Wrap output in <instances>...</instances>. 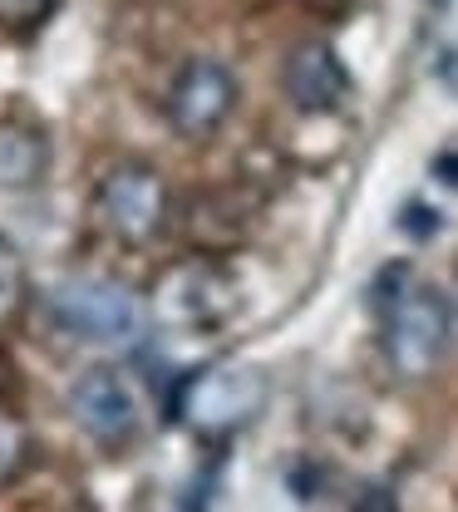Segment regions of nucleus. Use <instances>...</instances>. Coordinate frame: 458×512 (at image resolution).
Here are the masks:
<instances>
[{"mask_svg":"<svg viewBox=\"0 0 458 512\" xmlns=\"http://www.w3.org/2000/svg\"><path fill=\"white\" fill-rule=\"evenodd\" d=\"M375 316H380V350L399 380H429L449 350L454 316L444 291L424 286L409 266H394L375 286Z\"/></svg>","mask_w":458,"mask_h":512,"instance_id":"obj_1","label":"nucleus"},{"mask_svg":"<svg viewBox=\"0 0 458 512\" xmlns=\"http://www.w3.org/2000/svg\"><path fill=\"white\" fill-rule=\"evenodd\" d=\"M271 384L257 365H237V360H217L202 365L173 394V419L202 439V444H222L242 429H252L266 409Z\"/></svg>","mask_w":458,"mask_h":512,"instance_id":"obj_2","label":"nucleus"},{"mask_svg":"<svg viewBox=\"0 0 458 512\" xmlns=\"http://www.w3.org/2000/svg\"><path fill=\"white\" fill-rule=\"evenodd\" d=\"M237 316V281L217 256H183L153 276L148 320L173 335H207Z\"/></svg>","mask_w":458,"mask_h":512,"instance_id":"obj_3","label":"nucleus"},{"mask_svg":"<svg viewBox=\"0 0 458 512\" xmlns=\"http://www.w3.org/2000/svg\"><path fill=\"white\" fill-rule=\"evenodd\" d=\"M50 316L79 345L133 350L148 330V306L114 276H69L50 291Z\"/></svg>","mask_w":458,"mask_h":512,"instance_id":"obj_4","label":"nucleus"},{"mask_svg":"<svg viewBox=\"0 0 458 512\" xmlns=\"http://www.w3.org/2000/svg\"><path fill=\"white\" fill-rule=\"evenodd\" d=\"M168 212H173V197L168 183L153 163H138L124 158L114 163L99 188H94V217L109 237H119L124 247H148L163 227H168Z\"/></svg>","mask_w":458,"mask_h":512,"instance_id":"obj_5","label":"nucleus"},{"mask_svg":"<svg viewBox=\"0 0 458 512\" xmlns=\"http://www.w3.org/2000/svg\"><path fill=\"white\" fill-rule=\"evenodd\" d=\"M69 414L104 448H129L148 424V404H143L138 380L129 370H114V365H94L69 384Z\"/></svg>","mask_w":458,"mask_h":512,"instance_id":"obj_6","label":"nucleus"},{"mask_svg":"<svg viewBox=\"0 0 458 512\" xmlns=\"http://www.w3.org/2000/svg\"><path fill=\"white\" fill-rule=\"evenodd\" d=\"M168 124L183 138H212L237 109V79L222 60H188L168 84Z\"/></svg>","mask_w":458,"mask_h":512,"instance_id":"obj_7","label":"nucleus"},{"mask_svg":"<svg viewBox=\"0 0 458 512\" xmlns=\"http://www.w3.org/2000/svg\"><path fill=\"white\" fill-rule=\"evenodd\" d=\"M281 89L301 114H335L350 94V74L326 40H301L281 64Z\"/></svg>","mask_w":458,"mask_h":512,"instance_id":"obj_8","label":"nucleus"},{"mask_svg":"<svg viewBox=\"0 0 458 512\" xmlns=\"http://www.w3.org/2000/svg\"><path fill=\"white\" fill-rule=\"evenodd\" d=\"M257 222V202L237 188H217L193 197L188 207V242L202 256H222L227 247H237Z\"/></svg>","mask_w":458,"mask_h":512,"instance_id":"obj_9","label":"nucleus"},{"mask_svg":"<svg viewBox=\"0 0 458 512\" xmlns=\"http://www.w3.org/2000/svg\"><path fill=\"white\" fill-rule=\"evenodd\" d=\"M50 168V143L45 133L20 119H0V188L25 192L35 188Z\"/></svg>","mask_w":458,"mask_h":512,"instance_id":"obj_10","label":"nucleus"},{"mask_svg":"<svg viewBox=\"0 0 458 512\" xmlns=\"http://www.w3.org/2000/svg\"><path fill=\"white\" fill-rule=\"evenodd\" d=\"M30 453H35L30 429H25L15 414H5V409H0V488H10V483L30 468Z\"/></svg>","mask_w":458,"mask_h":512,"instance_id":"obj_11","label":"nucleus"},{"mask_svg":"<svg viewBox=\"0 0 458 512\" xmlns=\"http://www.w3.org/2000/svg\"><path fill=\"white\" fill-rule=\"evenodd\" d=\"M25 296H30L25 261H20V252L0 237V325H10V320L25 311Z\"/></svg>","mask_w":458,"mask_h":512,"instance_id":"obj_12","label":"nucleus"},{"mask_svg":"<svg viewBox=\"0 0 458 512\" xmlns=\"http://www.w3.org/2000/svg\"><path fill=\"white\" fill-rule=\"evenodd\" d=\"M55 10H60V0H0V30H10V35H35Z\"/></svg>","mask_w":458,"mask_h":512,"instance_id":"obj_13","label":"nucleus"},{"mask_svg":"<svg viewBox=\"0 0 458 512\" xmlns=\"http://www.w3.org/2000/svg\"><path fill=\"white\" fill-rule=\"evenodd\" d=\"M399 227L414 232V237H429V232H439V212H429L424 202H409L404 217H399Z\"/></svg>","mask_w":458,"mask_h":512,"instance_id":"obj_14","label":"nucleus"},{"mask_svg":"<svg viewBox=\"0 0 458 512\" xmlns=\"http://www.w3.org/2000/svg\"><path fill=\"white\" fill-rule=\"evenodd\" d=\"M444 301H449V316L458 325V271H454V281H449V291H444Z\"/></svg>","mask_w":458,"mask_h":512,"instance_id":"obj_15","label":"nucleus"},{"mask_svg":"<svg viewBox=\"0 0 458 512\" xmlns=\"http://www.w3.org/2000/svg\"><path fill=\"white\" fill-rule=\"evenodd\" d=\"M296 5H306V10H340L345 0H296Z\"/></svg>","mask_w":458,"mask_h":512,"instance_id":"obj_16","label":"nucleus"},{"mask_svg":"<svg viewBox=\"0 0 458 512\" xmlns=\"http://www.w3.org/2000/svg\"><path fill=\"white\" fill-rule=\"evenodd\" d=\"M5 380H10V365H5V350H0V389H5Z\"/></svg>","mask_w":458,"mask_h":512,"instance_id":"obj_17","label":"nucleus"},{"mask_svg":"<svg viewBox=\"0 0 458 512\" xmlns=\"http://www.w3.org/2000/svg\"><path fill=\"white\" fill-rule=\"evenodd\" d=\"M84 512H89V508H84Z\"/></svg>","mask_w":458,"mask_h":512,"instance_id":"obj_18","label":"nucleus"}]
</instances>
